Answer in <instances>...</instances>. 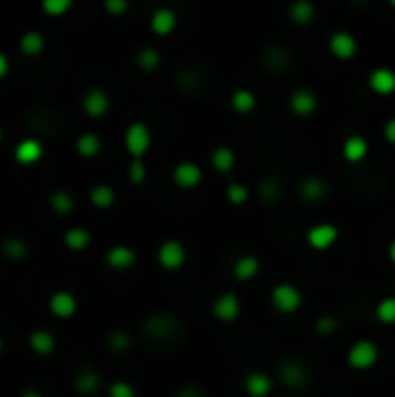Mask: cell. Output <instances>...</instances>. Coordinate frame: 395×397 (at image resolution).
I'll use <instances>...</instances> for the list:
<instances>
[{
  "mask_svg": "<svg viewBox=\"0 0 395 397\" xmlns=\"http://www.w3.org/2000/svg\"><path fill=\"white\" fill-rule=\"evenodd\" d=\"M22 397H45V393L40 388H24Z\"/></svg>",
  "mask_w": 395,
  "mask_h": 397,
  "instance_id": "cell-46",
  "label": "cell"
},
{
  "mask_svg": "<svg viewBox=\"0 0 395 397\" xmlns=\"http://www.w3.org/2000/svg\"><path fill=\"white\" fill-rule=\"evenodd\" d=\"M388 258H391V263L395 265V240L388 244Z\"/></svg>",
  "mask_w": 395,
  "mask_h": 397,
  "instance_id": "cell-48",
  "label": "cell"
},
{
  "mask_svg": "<svg viewBox=\"0 0 395 397\" xmlns=\"http://www.w3.org/2000/svg\"><path fill=\"white\" fill-rule=\"evenodd\" d=\"M337 240H339V230L332 223H316V226H311L304 233V242L314 251H328L335 247Z\"/></svg>",
  "mask_w": 395,
  "mask_h": 397,
  "instance_id": "cell-7",
  "label": "cell"
},
{
  "mask_svg": "<svg viewBox=\"0 0 395 397\" xmlns=\"http://www.w3.org/2000/svg\"><path fill=\"white\" fill-rule=\"evenodd\" d=\"M175 397H203V395H200V393H198V390H196V388H191V386H189V388L179 390V393H177Z\"/></svg>",
  "mask_w": 395,
  "mask_h": 397,
  "instance_id": "cell-47",
  "label": "cell"
},
{
  "mask_svg": "<svg viewBox=\"0 0 395 397\" xmlns=\"http://www.w3.org/2000/svg\"><path fill=\"white\" fill-rule=\"evenodd\" d=\"M203 167L198 163H193V160H182V163H177L172 167V181H175L177 188H182V191H193V188H198L203 184Z\"/></svg>",
  "mask_w": 395,
  "mask_h": 397,
  "instance_id": "cell-8",
  "label": "cell"
},
{
  "mask_svg": "<svg viewBox=\"0 0 395 397\" xmlns=\"http://www.w3.org/2000/svg\"><path fill=\"white\" fill-rule=\"evenodd\" d=\"M374 316H377L379 323L395 325V295L381 297L377 306H374Z\"/></svg>",
  "mask_w": 395,
  "mask_h": 397,
  "instance_id": "cell-37",
  "label": "cell"
},
{
  "mask_svg": "<svg viewBox=\"0 0 395 397\" xmlns=\"http://www.w3.org/2000/svg\"><path fill=\"white\" fill-rule=\"evenodd\" d=\"M277 374H279L281 386L288 390H304L309 386V369L302 360L295 358L284 360L279 369H277Z\"/></svg>",
  "mask_w": 395,
  "mask_h": 397,
  "instance_id": "cell-5",
  "label": "cell"
},
{
  "mask_svg": "<svg viewBox=\"0 0 395 397\" xmlns=\"http://www.w3.org/2000/svg\"><path fill=\"white\" fill-rule=\"evenodd\" d=\"M242 388L249 397H270L274 390V379L268 372H261V369H254L245 376L242 381Z\"/></svg>",
  "mask_w": 395,
  "mask_h": 397,
  "instance_id": "cell-17",
  "label": "cell"
},
{
  "mask_svg": "<svg viewBox=\"0 0 395 397\" xmlns=\"http://www.w3.org/2000/svg\"><path fill=\"white\" fill-rule=\"evenodd\" d=\"M133 334L123 327H116V330H109L107 332V348L114 353H128L133 351Z\"/></svg>",
  "mask_w": 395,
  "mask_h": 397,
  "instance_id": "cell-31",
  "label": "cell"
},
{
  "mask_svg": "<svg viewBox=\"0 0 395 397\" xmlns=\"http://www.w3.org/2000/svg\"><path fill=\"white\" fill-rule=\"evenodd\" d=\"M337 327H339V318L335 316V313H323V316H318L316 323H314V330L318 334H323V337L337 332Z\"/></svg>",
  "mask_w": 395,
  "mask_h": 397,
  "instance_id": "cell-40",
  "label": "cell"
},
{
  "mask_svg": "<svg viewBox=\"0 0 395 397\" xmlns=\"http://www.w3.org/2000/svg\"><path fill=\"white\" fill-rule=\"evenodd\" d=\"M318 104H321V100H318V95L311 88H295L288 98V109L300 118L314 116Z\"/></svg>",
  "mask_w": 395,
  "mask_h": 397,
  "instance_id": "cell-11",
  "label": "cell"
},
{
  "mask_svg": "<svg viewBox=\"0 0 395 397\" xmlns=\"http://www.w3.org/2000/svg\"><path fill=\"white\" fill-rule=\"evenodd\" d=\"M123 144H126V151L130 153V158H144L147 151L151 149V130L144 121H133L126 128V135H123Z\"/></svg>",
  "mask_w": 395,
  "mask_h": 397,
  "instance_id": "cell-4",
  "label": "cell"
},
{
  "mask_svg": "<svg viewBox=\"0 0 395 397\" xmlns=\"http://www.w3.org/2000/svg\"><path fill=\"white\" fill-rule=\"evenodd\" d=\"M258 272H261L258 256L247 254V256H240L238 260H235L233 274H235V279H238V281H251V279L258 277Z\"/></svg>",
  "mask_w": 395,
  "mask_h": 397,
  "instance_id": "cell-26",
  "label": "cell"
},
{
  "mask_svg": "<svg viewBox=\"0 0 395 397\" xmlns=\"http://www.w3.org/2000/svg\"><path fill=\"white\" fill-rule=\"evenodd\" d=\"M388 5H391V7H393V10H395V0H388Z\"/></svg>",
  "mask_w": 395,
  "mask_h": 397,
  "instance_id": "cell-50",
  "label": "cell"
},
{
  "mask_svg": "<svg viewBox=\"0 0 395 397\" xmlns=\"http://www.w3.org/2000/svg\"><path fill=\"white\" fill-rule=\"evenodd\" d=\"M0 142H3V130H0Z\"/></svg>",
  "mask_w": 395,
  "mask_h": 397,
  "instance_id": "cell-51",
  "label": "cell"
},
{
  "mask_svg": "<svg viewBox=\"0 0 395 397\" xmlns=\"http://www.w3.org/2000/svg\"><path fill=\"white\" fill-rule=\"evenodd\" d=\"M156 260L168 272L182 270L186 265V247L179 240H165L156 251Z\"/></svg>",
  "mask_w": 395,
  "mask_h": 397,
  "instance_id": "cell-6",
  "label": "cell"
},
{
  "mask_svg": "<svg viewBox=\"0 0 395 397\" xmlns=\"http://www.w3.org/2000/svg\"><path fill=\"white\" fill-rule=\"evenodd\" d=\"M42 156H45V146L36 137H26L15 146V160L19 165H26V167L36 165L42 160Z\"/></svg>",
  "mask_w": 395,
  "mask_h": 397,
  "instance_id": "cell-19",
  "label": "cell"
},
{
  "mask_svg": "<svg viewBox=\"0 0 395 397\" xmlns=\"http://www.w3.org/2000/svg\"><path fill=\"white\" fill-rule=\"evenodd\" d=\"M75 0H42V12L49 17H63L72 10Z\"/></svg>",
  "mask_w": 395,
  "mask_h": 397,
  "instance_id": "cell-39",
  "label": "cell"
},
{
  "mask_svg": "<svg viewBox=\"0 0 395 397\" xmlns=\"http://www.w3.org/2000/svg\"><path fill=\"white\" fill-rule=\"evenodd\" d=\"M251 198V193H249V188L245 184H238V181H233V184H228L226 188V200L231 202L233 207H242L247 205V200Z\"/></svg>",
  "mask_w": 395,
  "mask_h": 397,
  "instance_id": "cell-38",
  "label": "cell"
},
{
  "mask_svg": "<svg viewBox=\"0 0 395 397\" xmlns=\"http://www.w3.org/2000/svg\"><path fill=\"white\" fill-rule=\"evenodd\" d=\"M47 40L40 31H26L19 40V49H22L24 56H40L45 52Z\"/></svg>",
  "mask_w": 395,
  "mask_h": 397,
  "instance_id": "cell-30",
  "label": "cell"
},
{
  "mask_svg": "<svg viewBox=\"0 0 395 397\" xmlns=\"http://www.w3.org/2000/svg\"><path fill=\"white\" fill-rule=\"evenodd\" d=\"M107 397H137V390L133 383L116 379L107 386Z\"/></svg>",
  "mask_w": 395,
  "mask_h": 397,
  "instance_id": "cell-41",
  "label": "cell"
},
{
  "mask_svg": "<svg viewBox=\"0 0 395 397\" xmlns=\"http://www.w3.org/2000/svg\"><path fill=\"white\" fill-rule=\"evenodd\" d=\"M367 153H370V144H367V139L363 135H349L344 139L342 144V156L346 163H363L367 158Z\"/></svg>",
  "mask_w": 395,
  "mask_h": 397,
  "instance_id": "cell-21",
  "label": "cell"
},
{
  "mask_svg": "<svg viewBox=\"0 0 395 397\" xmlns=\"http://www.w3.org/2000/svg\"><path fill=\"white\" fill-rule=\"evenodd\" d=\"M29 346L36 355H52L56 351V337L54 332L45 330V327H38L29 334Z\"/></svg>",
  "mask_w": 395,
  "mask_h": 397,
  "instance_id": "cell-23",
  "label": "cell"
},
{
  "mask_svg": "<svg viewBox=\"0 0 395 397\" xmlns=\"http://www.w3.org/2000/svg\"><path fill=\"white\" fill-rule=\"evenodd\" d=\"M381 351L372 339H356L346 351V365L356 372H367L379 362Z\"/></svg>",
  "mask_w": 395,
  "mask_h": 397,
  "instance_id": "cell-2",
  "label": "cell"
},
{
  "mask_svg": "<svg viewBox=\"0 0 395 397\" xmlns=\"http://www.w3.org/2000/svg\"><path fill=\"white\" fill-rule=\"evenodd\" d=\"M270 304H272V309L277 313H281V316H291V313H295L302 306V293L297 286L281 281L270 293Z\"/></svg>",
  "mask_w": 395,
  "mask_h": 397,
  "instance_id": "cell-3",
  "label": "cell"
},
{
  "mask_svg": "<svg viewBox=\"0 0 395 397\" xmlns=\"http://www.w3.org/2000/svg\"><path fill=\"white\" fill-rule=\"evenodd\" d=\"M8 75H10V59L8 54L0 52V79H5Z\"/></svg>",
  "mask_w": 395,
  "mask_h": 397,
  "instance_id": "cell-45",
  "label": "cell"
},
{
  "mask_svg": "<svg viewBox=\"0 0 395 397\" xmlns=\"http://www.w3.org/2000/svg\"><path fill=\"white\" fill-rule=\"evenodd\" d=\"M328 49L337 61H351L358 54V40L349 31H335L328 38Z\"/></svg>",
  "mask_w": 395,
  "mask_h": 397,
  "instance_id": "cell-12",
  "label": "cell"
},
{
  "mask_svg": "<svg viewBox=\"0 0 395 397\" xmlns=\"http://www.w3.org/2000/svg\"><path fill=\"white\" fill-rule=\"evenodd\" d=\"M135 263H137V254L128 244H114L105 254V265L112 272H128L135 267Z\"/></svg>",
  "mask_w": 395,
  "mask_h": 397,
  "instance_id": "cell-13",
  "label": "cell"
},
{
  "mask_svg": "<svg viewBox=\"0 0 395 397\" xmlns=\"http://www.w3.org/2000/svg\"><path fill=\"white\" fill-rule=\"evenodd\" d=\"M128 179L133 181L135 186H142L147 181V165H144L142 158H133L128 167Z\"/></svg>",
  "mask_w": 395,
  "mask_h": 397,
  "instance_id": "cell-42",
  "label": "cell"
},
{
  "mask_svg": "<svg viewBox=\"0 0 395 397\" xmlns=\"http://www.w3.org/2000/svg\"><path fill=\"white\" fill-rule=\"evenodd\" d=\"M49 209L61 216L70 214L75 209V195L70 191H65V188H56V191L49 193Z\"/></svg>",
  "mask_w": 395,
  "mask_h": 397,
  "instance_id": "cell-34",
  "label": "cell"
},
{
  "mask_svg": "<svg viewBox=\"0 0 395 397\" xmlns=\"http://www.w3.org/2000/svg\"><path fill=\"white\" fill-rule=\"evenodd\" d=\"M88 200L95 209H112L116 202V193L112 186L107 184H95L91 191H88Z\"/></svg>",
  "mask_w": 395,
  "mask_h": 397,
  "instance_id": "cell-29",
  "label": "cell"
},
{
  "mask_svg": "<svg viewBox=\"0 0 395 397\" xmlns=\"http://www.w3.org/2000/svg\"><path fill=\"white\" fill-rule=\"evenodd\" d=\"M281 195V186L279 181H277L274 177H263L258 181V198L261 202H265V205H274L277 200H279Z\"/></svg>",
  "mask_w": 395,
  "mask_h": 397,
  "instance_id": "cell-36",
  "label": "cell"
},
{
  "mask_svg": "<svg viewBox=\"0 0 395 397\" xmlns=\"http://www.w3.org/2000/svg\"><path fill=\"white\" fill-rule=\"evenodd\" d=\"M3 254H5V258H10V260H26L31 254V247L24 237L10 235L3 240Z\"/></svg>",
  "mask_w": 395,
  "mask_h": 397,
  "instance_id": "cell-28",
  "label": "cell"
},
{
  "mask_svg": "<svg viewBox=\"0 0 395 397\" xmlns=\"http://www.w3.org/2000/svg\"><path fill=\"white\" fill-rule=\"evenodd\" d=\"M288 19L295 26H309L316 19V5L311 0H293L288 5Z\"/></svg>",
  "mask_w": 395,
  "mask_h": 397,
  "instance_id": "cell-22",
  "label": "cell"
},
{
  "mask_svg": "<svg viewBox=\"0 0 395 397\" xmlns=\"http://www.w3.org/2000/svg\"><path fill=\"white\" fill-rule=\"evenodd\" d=\"M210 160H212V167H214V170L221 172V174H228V172H233L235 163H238V156H235V149H233V146L221 144V146H217V149L212 151Z\"/></svg>",
  "mask_w": 395,
  "mask_h": 397,
  "instance_id": "cell-27",
  "label": "cell"
},
{
  "mask_svg": "<svg viewBox=\"0 0 395 397\" xmlns=\"http://www.w3.org/2000/svg\"><path fill=\"white\" fill-rule=\"evenodd\" d=\"M242 313V302L233 290L221 293V295L212 302V316L221 320V323H233Z\"/></svg>",
  "mask_w": 395,
  "mask_h": 397,
  "instance_id": "cell-10",
  "label": "cell"
},
{
  "mask_svg": "<svg viewBox=\"0 0 395 397\" xmlns=\"http://www.w3.org/2000/svg\"><path fill=\"white\" fill-rule=\"evenodd\" d=\"M5 351V339H3V332H0V355Z\"/></svg>",
  "mask_w": 395,
  "mask_h": 397,
  "instance_id": "cell-49",
  "label": "cell"
},
{
  "mask_svg": "<svg viewBox=\"0 0 395 397\" xmlns=\"http://www.w3.org/2000/svg\"><path fill=\"white\" fill-rule=\"evenodd\" d=\"M109 107H112V100L102 88H91L86 91L84 98H82V109L88 118H102L107 116Z\"/></svg>",
  "mask_w": 395,
  "mask_h": 397,
  "instance_id": "cell-15",
  "label": "cell"
},
{
  "mask_svg": "<svg viewBox=\"0 0 395 397\" xmlns=\"http://www.w3.org/2000/svg\"><path fill=\"white\" fill-rule=\"evenodd\" d=\"M231 107L235 114L247 116L258 107V98H256L251 88H238V91H233V95H231Z\"/></svg>",
  "mask_w": 395,
  "mask_h": 397,
  "instance_id": "cell-25",
  "label": "cell"
},
{
  "mask_svg": "<svg viewBox=\"0 0 395 397\" xmlns=\"http://www.w3.org/2000/svg\"><path fill=\"white\" fill-rule=\"evenodd\" d=\"M297 195H300V200L307 202V205H316V202H323L328 198V184H325L323 177L307 174V177L297 184Z\"/></svg>",
  "mask_w": 395,
  "mask_h": 397,
  "instance_id": "cell-14",
  "label": "cell"
},
{
  "mask_svg": "<svg viewBox=\"0 0 395 397\" xmlns=\"http://www.w3.org/2000/svg\"><path fill=\"white\" fill-rule=\"evenodd\" d=\"M135 63L144 72H154V70L161 68V52L154 47H142L140 52L135 54Z\"/></svg>",
  "mask_w": 395,
  "mask_h": 397,
  "instance_id": "cell-35",
  "label": "cell"
},
{
  "mask_svg": "<svg viewBox=\"0 0 395 397\" xmlns=\"http://www.w3.org/2000/svg\"><path fill=\"white\" fill-rule=\"evenodd\" d=\"M77 309H79V302H77V297H75L70 290H56V293H52V297H49V311H52L54 318L68 320V318H72L75 313H77Z\"/></svg>",
  "mask_w": 395,
  "mask_h": 397,
  "instance_id": "cell-16",
  "label": "cell"
},
{
  "mask_svg": "<svg viewBox=\"0 0 395 397\" xmlns=\"http://www.w3.org/2000/svg\"><path fill=\"white\" fill-rule=\"evenodd\" d=\"M367 84H370V88L381 98L393 95L395 93V70L386 68V65L374 68L370 77H367Z\"/></svg>",
  "mask_w": 395,
  "mask_h": 397,
  "instance_id": "cell-20",
  "label": "cell"
},
{
  "mask_svg": "<svg viewBox=\"0 0 395 397\" xmlns=\"http://www.w3.org/2000/svg\"><path fill=\"white\" fill-rule=\"evenodd\" d=\"M384 139H386L388 144L395 146V116L388 118V121L384 123Z\"/></svg>",
  "mask_w": 395,
  "mask_h": 397,
  "instance_id": "cell-44",
  "label": "cell"
},
{
  "mask_svg": "<svg viewBox=\"0 0 395 397\" xmlns=\"http://www.w3.org/2000/svg\"><path fill=\"white\" fill-rule=\"evenodd\" d=\"M75 149H77L82 158H95L102 149V139H100V135H95V132H84V135L77 137Z\"/></svg>",
  "mask_w": 395,
  "mask_h": 397,
  "instance_id": "cell-32",
  "label": "cell"
},
{
  "mask_svg": "<svg viewBox=\"0 0 395 397\" xmlns=\"http://www.w3.org/2000/svg\"><path fill=\"white\" fill-rule=\"evenodd\" d=\"M91 230L82 228V226H75V228H68L63 233V244L75 254H82V251H86L91 247Z\"/></svg>",
  "mask_w": 395,
  "mask_h": 397,
  "instance_id": "cell-24",
  "label": "cell"
},
{
  "mask_svg": "<svg viewBox=\"0 0 395 397\" xmlns=\"http://www.w3.org/2000/svg\"><path fill=\"white\" fill-rule=\"evenodd\" d=\"M177 24H179V17L175 10H170V7H158L149 19L151 33L158 35V38H168V35H172L177 31Z\"/></svg>",
  "mask_w": 395,
  "mask_h": 397,
  "instance_id": "cell-18",
  "label": "cell"
},
{
  "mask_svg": "<svg viewBox=\"0 0 395 397\" xmlns=\"http://www.w3.org/2000/svg\"><path fill=\"white\" fill-rule=\"evenodd\" d=\"M105 381H102V374L95 367H82L77 369V374L72 376V388L75 393L82 397H93L98 395Z\"/></svg>",
  "mask_w": 395,
  "mask_h": 397,
  "instance_id": "cell-9",
  "label": "cell"
},
{
  "mask_svg": "<svg viewBox=\"0 0 395 397\" xmlns=\"http://www.w3.org/2000/svg\"><path fill=\"white\" fill-rule=\"evenodd\" d=\"M291 63V54L284 47H270L263 54V65L272 72H279V70H286V65Z\"/></svg>",
  "mask_w": 395,
  "mask_h": 397,
  "instance_id": "cell-33",
  "label": "cell"
},
{
  "mask_svg": "<svg viewBox=\"0 0 395 397\" xmlns=\"http://www.w3.org/2000/svg\"><path fill=\"white\" fill-rule=\"evenodd\" d=\"M142 334L151 341H161V344H170L177 337L184 334V325L175 313L170 311H151L147 318L142 320Z\"/></svg>",
  "mask_w": 395,
  "mask_h": 397,
  "instance_id": "cell-1",
  "label": "cell"
},
{
  "mask_svg": "<svg viewBox=\"0 0 395 397\" xmlns=\"http://www.w3.org/2000/svg\"><path fill=\"white\" fill-rule=\"evenodd\" d=\"M102 7L109 17H123L130 10V3L128 0H102Z\"/></svg>",
  "mask_w": 395,
  "mask_h": 397,
  "instance_id": "cell-43",
  "label": "cell"
}]
</instances>
